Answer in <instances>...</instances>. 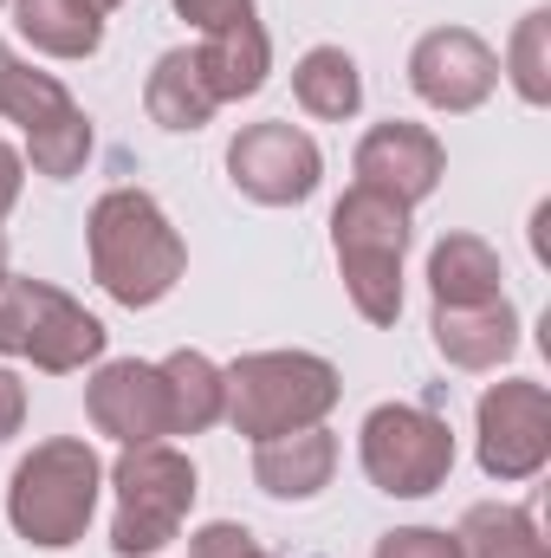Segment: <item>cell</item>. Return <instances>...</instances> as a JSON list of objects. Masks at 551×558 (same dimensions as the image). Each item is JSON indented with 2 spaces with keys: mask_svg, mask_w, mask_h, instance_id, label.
I'll list each match as a JSON object with an SVG mask.
<instances>
[{
  "mask_svg": "<svg viewBox=\"0 0 551 558\" xmlns=\"http://www.w3.org/2000/svg\"><path fill=\"white\" fill-rule=\"evenodd\" d=\"M370 558H461V539L448 526H390Z\"/></svg>",
  "mask_w": 551,
  "mask_h": 558,
  "instance_id": "24",
  "label": "cell"
},
{
  "mask_svg": "<svg viewBox=\"0 0 551 558\" xmlns=\"http://www.w3.org/2000/svg\"><path fill=\"white\" fill-rule=\"evenodd\" d=\"M143 111H149V124H162V131H175V137L215 124L221 98L208 92V72H201L195 46H175V52H162V59L149 65V78H143Z\"/></svg>",
  "mask_w": 551,
  "mask_h": 558,
  "instance_id": "16",
  "label": "cell"
},
{
  "mask_svg": "<svg viewBox=\"0 0 551 558\" xmlns=\"http://www.w3.org/2000/svg\"><path fill=\"white\" fill-rule=\"evenodd\" d=\"M85 260H91V279L105 286V299H118L124 312H149L182 286L188 241L175 234V221L162 215L149 189L118 182L85 215Z\"/></svg>",
  "mask_w": 551,
  "mask_h": 558,
  "instance_id": "1",
  "label": "cell"
},
{
  "mask_svg": "<svg viewBox=\"0 0 551 558\" xmlns=\"http://www.w3.org/2000/svg\"><path fill=\"white\" fill-rule=\"evenodd\" d=\"M0 118L20 124V156L46 182H72L98 149V131H91L85 105L52 72H33V65H13V78L0 92Z\"/></svg>",
  "mask_w": 551,
  "mask_h": 558,
  "instance_id": "8",
  "label": "cell"
},
{
  "mask_svg": "<svg viewBox=\"0 0 551 558\" xmlns=\"http://www.w3.org/2000/svg\"><path fill=\"white\" fill-rule=\"evenodd\" d=\"M415 208L351 182L331 208V254H338V274L344 292L357 305L364 325H396L403 318V260H409L415 241Z\"/></svg>",
  "mask_w": 551,
  "mask_h": 558,
  "instance_id": "4",
  "label": "cell"
},
{
  "mask_svg": "<svg viewBox=\"0 0 551 558\" xmlns=\"http://www.w3.org/2000/svg\"><path fill=\"white\" fill-rule=\"evenodd\" d=\"M85 416L118 448L169 441V384L143 357H98L85 377Z\"/></svg>",
  "mask_w": 551,
  "mask_h": 558,
  "instance_id": "12",
  "label": "cell"
},
{
  "mask_svg": "<svg viewBox=\"0 0 551 558\" xmlns=\"http://www.w3.org/2000/svg\"><path fill=\"white\" fill-rule=\"evenodd\" d=\"M500 78L519 92V105H532V111L551 105V7H532L513 26V39L500 52Z\"/></svg>",
  "mask_w": 551,
  "mask_h": 558,
  "instance_id": "23",
  "label": "cell"
},
{
  "mask_svg": "<svg viewBox=\"0 0 551 558\" xmlns=\"http://www.w3.org/2000/svg\"><path fill=\"white\" fill-rule=\"evenodd\" d=\"M292 98L318 124H351L364 111V72H357V59L344 46H311L292 65Z\"/></svg>",
  "mask_w": 551,
  "mask_h": 558,
  "instance_id": "20",
  "label": "cell"
},
{
  "mask_svg": "<svg viewBox=\"0 0 551 558\" xmlns=\"http://www.w3.org/2000/svg\"><path fill=\"white\" fill-rule=\"evenodd\" d=\"M188 558H273L247 526H234V520H208V526H195L188 533Z\"/></svg>",
  "mask_w": 551,
  "mask_h": 558,
  "instance_id": "25",
  "label": "cell"
},
{
  "mask_svg": "<svg viewBox=\"0 0 551 558\" xmlns=\"http://www.w3.org/2000/svg\"><path fill=\"white\" fill-rule=\"evenodd\" d=\"M228 182L260 208H298L325 182V149L311 143V131H298L285 118L241 124L228 143Z\"/></svg>",
  "mask_w": 551,
  "mask_h": 558,
  "instance_id": "10",
  "label": "cell"
},
{
  "mask_svg": "<svg viewBox=\"0 0 551 558\" xmlns=\"http://www.w3.org/2000/svg\"><path fill=\"white\" fill-rule=\"evenodd\" d=\"M357 468L390 500H428L454 474V428L421 403H377L357 428Z\"/></svg>",
  "mask_w": 551,
  "mask_h": 558,
  "instance_id": "7",
  "label": "cell"
},
{
  "mask_svg": "<svg viewBox=\"0 0 551 558\" xmlns=\"http://www.w3.org/2000/svg\"><path fill=\"white\" fill-rule=\"evenodd\" d=\"M0 274H7V234H0Z\"/></svg>",
  "mask_w": 551,
  "mask_h": 558,
  "instance_id": "31",
  "label": "cell"
},
{
  "mask_svg": "<svg viewBox=\"0 0 551 558\" xmlns=\"http://www.w3.org/2000/svg\"><path fill=\"white\" fill-rule=\"evenodd\" d=\"M175 20L208 39V33H228V26L260 20V7H254V0H175Z\"/></svg>",
  "mask_w": 551,
  "mask_h": 558,
  "instance_id": "26",
  "label": "cell"
},
{
  "mask_svg": "<svg viewBox=\"0 0 551 558\" xmlns=\"http://www.w3.org/2000/svg\"><path fill=\"white\" fill-rule=\"evenodd\" d=\"M0 7H7V0H0Z\"/></svg>",
  "mask_w": 551,
  "mask_h": 558,
  "instance_id": "32",
  "label": "cell"
},
{
  "mask_svg": "<svg viewBox=\"0 0 551 558\" xmlns=\"http://www.w3.org/2000/svg\"><path fill=\"white\" fill-rule=\"evenodd\" d=\"M98 500H105V461L85 435H46L7 474V526L33 553L78 546L98 520Z\"/></svg>",
  "mask_w": 551,
  "mask_h": 558,
  "instance_id": "2",
  "label": "cell"
},
{
  "mask_svg": "<svg viewBox=\"0 0 551 558\" xmlns=\"http://www.w3.org/2000/svg\"><path fill=\"white\" fill-rule=\"evenodd\" d=\"M351 175L403 208H421L441 175H448V143L434 137L428 124H409V118H390V124H370L357 137V156H351Z\"/></svg>",
  "mask_w": 551,
  "mask_h": 558,
  "instance_id": "13",
  "label": "cell"
},
{
  "mask_svg": "<svg viewBox=\"0 0 551 558\" xmlns=\"http://www.w3.org/2000/svg\"><path fill=\"white\" fill-rule=\"evenodd\" d=\"M409 92L441 118H467L500 92V52L474 26H428L409 46Z\"/></svg>",
  "mask_w": 551,
  "mask_h": 558,
  "instance_id": "11",
  "label": "cell"
},
{
  "mask_svg": "<svg viewBox=\"0 0 551 558\" xmlns=\"http://www.w3.org/2000/svg\"><path fill=\"white\" fill-rule=\"evenodd\" d=\"M428 338L454 371H500L519 351V312H513L506 292L487 299V305H434Z\"/></svg>",
  "mask_w": 551,
  "mask_h": 558,
  "instance_id": "14",
  "label": "cell"
},
{
  "mask_svg": "<svg viewBox=\"0 0 551 558\" xmlns=\"http://www.w3.org/2000/svg\"><path fill=\"white\" fill-rule=\"evenodd\" d=\"M344 461V441L318 422V428H298V435H273V441H254V487L267 500H318L331 487Z\"/></svg>",
  "mask_w": 551,
  "mask_h": 558,
  "instance_id": "15",
  "label": "cell"
},
{
  "mask_svg": "<svg viewBox=\"0 0 551 558\" xmlns=\"http://www.w3.org/2000/svg\"><path fill=\"white\" fill-rule=\"evenodd\" d=\"M111 331L72 292L26 274H0V357H20L46 377H78L105 357Z\"/></svg>",
  "mask_w": 551,
  "mask_h": 558,
  "instance_id": "6",
  "label": "cell"
},
{
  "mask_svg": "<svg viewBox=\"0 0 551 558\" xmlns=\"http://www.w3.org/2000/svg\"><path fill=\"white\" fill-rule=\"evenodd\" d=\"M91 7H98V13H111V7H124V0H91Z\"/></svg>",
  "mask_w": 551,
  "mask_h": 558,
  "instance_id": "30",
  "label": "cell"
},
{
  "mask_svg": "<svg viewBox=\"0 0 551 558\" xmlns=\"http://www.w3.org/2000/svg\"><path fill=\"white\" fill-rule=\"evenodd\" d=\"M454 539H461V558H551L539 513L513 507V500H474L461 513Z\"/></svg>",
  "mask_w": 551,
  "mask_h": 558,
  "instance_id": "22",
  "label": "cell"
},
{
  "mask_svg": "<svg viewBox=\"0 0 551 558\" xmlns=\"http://www.w3.org/2000/svg\"><path fill=\"white\" fill-rule=\"evenodd\" d=\"M221 377H228V416L221 422L241 441L318 428L344 403V377L318 351H247V357L221 364Z\"/></svg>",
  "mask_w": 551,
  "mask_h": 558,
  "instance_id": "3",
  "label": "cell"
},
{
  "mask_svg": "<svg viewBox=\"0 0 551 558\" xmlns=\"http://www.w3.org/2000/svg\"><path fill=\"white\" fill-rule=\"evenodd\" d=\"M474 461L487 481L519 487L551 468V390L532 377H500L474 403Z\"/></svg>",
  "mask_w": 551,
  "mask_h": 558,
  "instance_id": "9",
  "label": "cell"
},
{
  "mask_svg": "<svg viewBox=\"0 0 551 558\" xmlns=\"http://www.w3.org/2000/svg\"><path fill=\"white\" fill-rule=\"evenodd\" d=\"M26 410H33V397H26V377L0 364V441H13V435L26 428Z\"/></svg>",
  "mask_w": 551,
  "mask_h": 558,
  "instance_id": "27",
  "label": "cell"
},
{
  "mask_svg": "<svg viewBox=\"0 0 551 558\" xmlns=\"http://www.w3.org/2000/svg\"><path fill=\"white\" fill-rule=\"evenodd\" d=\"M105 487L118 494L111 513V553L118 558H156L162 546L182 539L201 474L188 461V448L175 441H143V448H118V461L105 468Z\"/></svg>",
  "mask_w": 551,
  "mask_h": 558,
  "instance_id": "5",
  "label": "cell"
},
{
  "mask_svg": "<svg viewBox=\"0 0 551 558\" xmlns=\"http://www.w3.org/2000/svg\"><path fill=\"white\" fill-rule=\"evenodd\" d=\"M195 59H201V72H208V92H215L221 105H241V98H254V92L267 85V72H273V39H267L260 20H247V26H228V33L195 39Z\"/></svg>",
  "mask_w": 551,
  "mask_h": 558,
  "instance_id": "19",
  "label": "cell"
},
{
  "mask_svg": "<svg viewBox=\"0 0 551 558\" xmlns=\"http://www.w3.org/2000/svg\"><path fill=\"white\" fill-rule=\"evenodd\" d=\"M13 65H20V52H13V46L0 39V92H7V78H13Z\"/></svg>",
  "mask_w": 551,
  "mask_h": 558,
  "instance_id": "29",
  "label": "cell"
},
{
  "mask_svg": "<svg viewBox=\"0 0 551 558\" xmlns=\"http://www.w3.org/2000/svg\"><path fill=\"white\" fill-rule=\"evenodd\" d=\"M13 26L46 59H91L105 46V13L91 0H13Z\"/></svg>",
  "mask_w": 551,
  "mask_h": 558,
  "instance_id": "21",
  "label": "cell"
},
{
  "mask_svg": "<svg viewBox=\"0 0 551 558\" xmlns=\"http://www.w3.org/2000/svg\"><path fill=\"white\" fill-rule=\"evenodd\" d=\"M20 189H26V156L0 137V221L20 208Z\"/></svg>",
  "mask_w": 551,
  "mask_h": 558,
  "instance_id": "28",
  "label": "cell"
},
{
  "mask_svg": "<svg viewBox=\"0 0 551 558\" xmlns=\"http://www.w3.org/2000/svg\"><path fill=\"white\" fill-rule=\"evenodd\" d=\"M506 292V267L493 254V241L454 228L428 247V299L434 305H487Z\"/></svg>",
  "mask_w": 551,
  "mask_h": 558,
  "instance_id": "17",
  "label": "cell"
},
{
  "mask_svg": "<svg viewBox=\"0 0 551 558\" xmlns=\"http://www.w3.org/2000/svg\"><path fill=\"white\" fill-rule=\"evenodd\" d=\"M156 371L169 384V435H208V428H221V416H228V377H221V364L208 351L182 344Z\"/></svg>",
  "mask_w": 551,
  "mask_h": 558,
  "instance_id": "18",
  "label": "cell"
}]
</instances>
